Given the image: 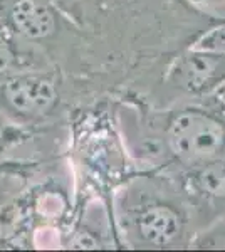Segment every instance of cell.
<instances>
[{
    "label": "cell",
    "instance_id": "1",
    "mask_svg": "<svg viewBox=\"0 0 225 252\" xmlns=\"http://www.w3.org/2000/svg\"><path fill=\"white\" fill-rule=\"evenodd\" d=\"M3 104L22 118H44L57 106L56 83L39 71H19L0 84Z\"/></svg>",
    "mask_w": 225,
    "mask_h": 252
},
{
    "label": "cell",
    "instance_id": "2",
    "mask_svg": "<svg viewBox=\"0 0 225 252\" xmlns=\"http://www.w3.org/2000/svg\"><path fill=\"white\" fill-rule=\"evenodd\" d=\"M224 141V126L198 111L182 113L170 126L171 150L185 161H202L214 157Z\"/></svg>",
    "mask_w": 225,
    "mask_h": 252
},
{
    "label": "cell",
    "instance_id": "3",
    "mask_svg": "<svg viewBox=\"0 0 225 252\" xmlns=\"http://www.w3.org/2000/svg\"><path fill=\"white\" fill-rule=\"evenodd\" d=\"M0 24L26 40L46 39L56 29L49 0H0Z\"/></svg>",
    "mask_w": 225,
    "mask_h": 252
},
{
    "label": "cell",
    "instance_id": "4",
    "mask_svg": "<svg viewBox=\"0 0 225 252\" xmlns=\"http://www.w3.org/2000/svg\"><path fill=\"white\" fill-rule=\"evenodd\" d=\"M225 79V56L190 52L182 56L170 71V81L185 91L198 93Z\"/></svg>",
    "mask_w": 225,
    "mask_h": 252
},
{
    "label": "cell",
    "instance_id": "5",
    "mask_svg": "<svg viewBox=\"0 0 225 252\" xmlns=\"http://www.w3.org/2000/svg\"><path fill=\"white\" fill-rule=\"evenodd\" d=\"M138 230L145 241L165 246L177 237L180 222L177 214L168 207L157 205L143 212L138 219Z\"/></svg>",
    "mask_w": 225,
    "mask_h": 252
},
{
    "label": "cell",
    "instance_id": "6",
    "mask_svg": "<svg viewBox=\"0 0 225 252\" xmlns=\"http://www.w3.org/2000/svg\"><path fill=\"white\" fill-rule=\"evenodd\" d=\"M19 39L14 32L0 24V76H10L22 67L24 54Z\"/></svg>",
    "mask_w": 225,
    "mask_h": 252
},
{
    "label": "cell",
    "instance_id": "7",
    "mask_svg": "<svg viewBox=\"0 0 225 252\" xmlns=\"http://www.w3.org/2000/svg\"><path fill=\"white\" fill-rule=\"evenodd\" d=\"M198 187L214 197H225V161L207 165L197 177Z\"/></svg>",
    "mask_w": 225,
    "mask_h": 252
},
{
    "label": "cell",
    "instance_id": "8",
    "mask_svg": "<svg viewBox=\"0 0 225 252\" xmlns=\"http://www.w3.org/2000/svg\"><path fill=\"white\" fill-rule=\"evenodd\" d=\"M198 51L212 52V54H222L225 56V26L217 27L203 35L197 44Z\"/></svg>",
    "mask_w": 225,
    "mask_h": 252
},
{
    "label": "cell",
    "instance_id": "9",
    "mask_svg": "<svg viewBox=\"0 0 225 252\" xmlns=\"http://www.w3.org/2000/svg\"><path fill=\"white\" fill-rule=\"evenodd\" d=\"M7 140H9V135H7V131H5V126H3V123L0 121V153H2L3 148H5Z\"/></svg>",
    "mask_w": 225,
    "mask_h": 252
},
{
    "label": "cell",
    "instance_id": "10",
    "mask_svg": "<svg viewBox=\"0 0 225 252\" xmlns=\"http://www.w3.org/2000/svg\"><path fill=\"white\" fill-rule=\"evenodd\" d=\"M2 200H3V193H2V189H0V204H2Z\"/></svg>",
    "mask_w": 225,
    "mask_h": 252
},
{
    "label": "cell",
    "instance_id": "11",
    "mask_svg": "<svg viewBox=\"0 0 225 252\" xmlns=\"http://www.w3.org/2000/svg\"><path fill=\"white\" fill-rule=\"evenodd\" d=\"M222 96H224V99H225V88H224V91H222Z\"/></svg>",
    "mask_w": 225,
    "mask_h": 252
},
{
    "label": "cell",
    "instance_id": "12",
    "mask_svg": "<svg viewBox=\"0 0 225 252\" xmlns=\"http://www.w3.org/2000/svg\"><path fill=\"white\" fill-rule=\"evenodd\" d=\"M56 2H63V0H56Z\"/></svg>",
    "mask_w": 225,
    "mask_h": 252
}]
</instances>
